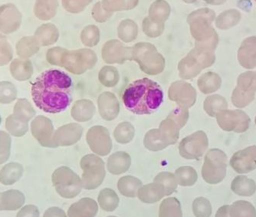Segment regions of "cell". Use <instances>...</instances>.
Segmentation results:
<instances>
[{"label":"cell","mask_w":256,"mask_h":217,"mask_svg":"<svg viewBox=\"0 0 256 217\" xmlns=\"http://www.w3.org/2000/svg\"><path fill=\"white\" fill-rule=\"evenodd\" d=\"M73 82L64 72L50 70L42 73L32 86V97L46 113L64 112L72 100Z\"/></svg>","instance_id":"1"},{"label":"cell","mask_w":256,"mask_h":217,"mask_svg":"<svg viewBox=\"0 0 256 217\" xmlns=\"http://www.w3.org/2000/svg\"><path fill=\"white\" fill-rule=\"evenodd\" d=\"M122 100L125 108L135 114H151L162 104L164 92L160 84L144 78L126 86L122 94Z\"/></svg>","instance_id":"2"},{"label":"cell","mask_w":256,"mask_h":217,"mask_svg":"<svg viewBox=\"0 0 256 217\" xmlns=\"http://www.w3.org/2000/svg\"><path fill=\"white\" fill-rule=\"evenodd\" d=\"M216 14L210 8H200L192 12L188 18L192 36L196 40V46L205 47L215 51L218 37L212 26Z\"/></svg>","instance_id":"3"},{"label":"cell","mask_w":256,"mask_h":217,"mask_svg":"<svg viewBox=\"0 0 256 217\" xmlns=\"http://www.w3.org/2000/svg\"><path fill=\"white\" fill-rule=\"evenodd\" d=\"M215 61L214 50L196 46V48L180 63V74L185 79L192 78L206 68L212 66Z\"/></svg>","instance_id":"4"},{"label":"cell","mask_w":256,"mask_h":217,"mask_svg":"<svg viewBox=\"0 0 256 217\" xmlns=\"http://www.w3.org/2000/svg\"><path fill=\"white\" fill-rule=\"evenodd\" d=\"M227 155L220 149H211L204 158L202 176L210 184H218L226 175Z\"/></svg>","instance_id":"5"},{"label":"cell","mask_w":256,"mask_h":217,"mask_svg":"<svg viewBox=\"0 0 256 217\" xmlns=\"http://www.w3.org/2000/svg\"><path fill=\"white\" fill-rule=\"evenodd\" d=\"M53 186L62 198L72 199L80 194L82 188V181L72 170L67 166L58 168L53 173Z\"/></svg>","instance_id":"6"},{"label":"cell","mask_w":256,"mask_h":217,"mask_svg":"<svg viewBox=\"0 0 256 217\" xmlns=\"http://www.w3.org/2000/svg\"><path fill=\"white\" fill-rule=\"evenodd\" d=\"M80 168H82V186L86 190H94L98 188L104 178L106 169L104 163L98 156L88 154L80 160Z\"/></svg>","instance_id":"7"},{"label":"cell","mask_w":256,"mask_h":217,"mask_svg":"<svg viewBox=\"0 0 256 217\" xmlns=\"http://www.w3.org/2000/svg\"><path fill=\"white\" fill-rule=\"evenodd\" d=\"M254 73L256 72H246L238 76L237 86L232 94V102L235 107L243 108L254 100L256 92Z\"/></svg>","instance_id":"8"},{"label":"cell","mask_w":256,"mask_h":217,"mask_svg":"<svg viewBox=\"0 0 256 217\" xmlns=\"http://www.w3.org/2000/svg\"><path fill=\"white\" fill-rule=\"evenodd\" d=\"M217 122L220 127L226 132L241 134L250 128V117L242 110H224L217 114Z\"/></svg>","instance_id":"9"},{"label":"cell","mask_w":256,"mask_h":217,"mask_svg":"<svg viewBox=\"0 0 256 217\" xmlns=\"http://www.w3.org/2000/svg\"><path fill=\"white\" fill-rule=\"evenodd\" d=\"M208 140L205 132H195L182 139L180 143V154L188 160H199L206 152Z\"/></svg>","instance_id":"10"},{"label":"cell","mask_w":256,"mask_h":217,"mask_svg":"<svg viewBox=\"0 0 256 217\" xmlns=\"http://www.w3.org/2000/svg\"><path fill=\"white\" fill-rule=\"evenodd\" d=\"M87 142L90 150L100 156H106L112 150V142L108 132L102 126H96L88 130Z\"/></svg>","instance_id":"11"},{"label":"cell","mask_w":256,"mask_h":217,"mask_svg":"<svg viewBox=\"0 0 256 217\" xmlns=\"http://www.w3.org/2000/svg\"><path fill=\"white\" fill-rule=\"evenodd\" d=\"M33 136L44 148H56L54 144V129L50 119L38 116L31 124Z\"/></svg>","instance_id":"12"},{"label":"cell","mask_w":256,"mask_h":217,"mask_svg":"<svg viewBox=\"0 0 256 217\" xmlns=\"http://www.w3.org/2000/svg\"><path fill=\"white\" fill-rule=\"evenodd\" d=\"M230 166L238 174H248L256 169V146L236 152L230 159Z\"/></svg>","instance_id":"13"},{"label":"cell","mask_w":256,"mask_h":217,"mask_svg":"<svg viewBox=\"0 0 256 217\" xmlns=\"http://www.w3.org/2000/svg\"><path fill=\"white\" fill-rule=\"evenodd\" d=\"M22 14L14 4H5L0 6V32L11 34L20 28Z\"/></svg>","instance_id":"14"},{"label":"cell","mask_w":256,"mask_h":217,"mask_svg":"<svg viewBox=\"0 0 256 217\" xmlns=\"http://www.w3.org/2000/svg\"><path fill=\"white\" fill-rule=\"evenodd\" d=\"M240 64L246 70H253L256 67V37L246 38L242 43L238 51Z\"/></svg>","instance_id":"15"},{"label":"cell","mask_w":256,"mask_h":217,"mask_svg":"<svg viewBox=\"0 0 256 217\" xmlns=\"http://www.w3.org/2000/svg\"><path fill=\"white\" fill-rule=\"evenodd\" d=\"M68 124L58 129L54 134V144L56 148L60 146H70L76 144L82 136V127L78 125Z\"/></svg>","instance_id":"16"},{"label":"cell","mask_w":256,"mask_h":217,"mask_svg":"<svg viewBox=\"0 0 256 217\" xmlns=\"http://www.w3.org/2000/svg\"><path fill=\"white\" fill-rule=\"evenodd\" d=\"M98 212L97 202L86 198L72 204L68 210V217H96Z\"/></svg>","instance_id":"17"},{"label":"cell","mask_w":256,"mask_h":217,"mask_svg":"<svg viewBox=\"0 0 256 217\" xmlns=\"http://www.w3.org/2000/svg\"><path fill=\"white\" fill-rule=\"evenodd\" d=\"M25 195L17 190L0 192V211H15L25 204Z\"/></svg>","instance_id":"18"},{"label":"cell","mask_w":256,"mask_h":217,"mask_svg":"<svg viewBox=\"0 0 256 217\" xmlns=\"http://www.w3.org/2000/svg\"><path fill=\"white\" fill-rule=\"evenodd\" d=\"M166 196L164 188L158 182L145 185L140 188L138 196L140 200L145 204H154Z\"/></svg>","instance_id":"19"},{"label":"cell","mask_w":256,"mask_h":217,"mask_svg":"<svg viewBox=\"0 0 256 217\" xmlns=\"http://www.w3.org/2000/svg\"><path fill=\"white\" fill-rule=\"evenodd\" d=\"M130 156L126 152H116L108 159V169L112 174L119 175L125 173L130 168Z\"/></svg>","instance_id":"20"},{"label":"cell","mask_w":256,"mask_h":217,"mask_svg":"<svg viewBox=\"0 0 256 217\" xmlns=\"http://www.w3.org/2000/svg\"><path fill=\"white\" fill-rule=\"evenodd\" d=\"M24 169L22 165L16 162L6 164L0 170V182L4 185H12L22 176Z\"/></svg>","instance_id":"21"},{"label":"cell","mask_w":256,"mask_h":217,"mask_svg":"<svg viewBox=\"0 0 256 217\" xmlns=\"http://www.w3.org/2000/svg\"><path fill=\"white\" fill-rule=\"evenodd\" d=\"M10 72L12 77L18 81H26L32 76V64L30 60L16 58L10 64Z\"/></svg>","instance_id":"22"},{"label":"cell","mask_w":256,"mask_h":217,"mask_svg":"<svg viewBox=\"0 0 256 217\" xmlns=\"http://www.w3.org/2000/svg\"><path fill=\"white\" fill-rule=\"evenodd\" d=\"M58 5V0H36L34 15L43 21L51 20L56 16Z\"/></svg>","instance_id":"23"},{"label":"cell","mask_w":256,"mask_h":217,"mask_svg":"<svg viewBox=\"0 0 256 217\" xmlns=\"http://www.w3.org/2000/svg\"><path fill=\"white\" fill-rule=\"evenodd\" d=\"M231 190L238 196H252L256 192V184L247 176H238L232 182Z\"/></svg>","instance_id":"24"},{"label":"cell","mask_w":256,"mask_h":217,"mask_svg":"<svg viewBox=\"0 0 256 217\" xmlns=\"http://www.w3.org/2000/svg\"><path fill=\"white\" fill-rule=\"evenodd\" d=\"M221 84L222 79L218 74L212 72L205 73L198 80L200 90L206 94L215 92L220 88Z\"/></svg>","instance_id":"25"},{"label":"cell","mask_w":256,"mask_h":217,"mask_svg":"<svg viewBox=\"0 0 256 217\" xmlns=\"http://www.w3.org/2000/svg\"><path fill=\"white\" fill-rule=\"evenodd\" d=\"M142 182L133 176H125L120 178L118 182V188L120 194L126 198H136Z\"/></svg>","instance_id":"26"},{"label":"cell","mask_w":256,"mask_h":217,"mask_svg":"<svg viewBox=\"0 0 256 217\" xmlns=\"http://www.w3.org/2000/svg\"><path fill=\"white\" fill-rule=\"evenodd\" d=\"M34 37L40 46H46L56 42L58 38V32L52 24H44L36 30Z\"/></svg>","instance_id":"27"},{"label":"cell","mask_w":256,"mask_h":217,"mask_svg":"<svg viewBox=\"0 0 256 217\" xmlns=\"http://www.w3.org/2000/svg\"><path fill=\"white\" fill-rule=\"evenodd\" d=\"M119 201L120 200L118 194L110 188H106L100 190L98 198V202L100 208L107 212H113L117 209Z\"/></svg>","instance_id":"28"},{"label":"cell","mask_w":256,"mask_h":217,"mask_svg":"<svg viewBox=\"0 0 256 217\" xmlns=\"http://www.w3.org/2000/svg\"><path fill=\"white\" fill-rule=\"evenodd\" d=\"M40 44L34 37L21 38L16 44L17 54L22 58H28L40 50Z\"/></svg>","instance_id":"29"},{"label":"cell","mask_w":256,"mask_h":217,"mask_svg":"<svg viewBox=\"0 0 256 217\" xmlns=\"http://www.w3.org/2000/svg\"><path fill=\"white\" fill-rule=\"evenodd\" d=\"M242 15L237 10H226L225 12L220 14L216 20L217 28L222 30H230L240 22Z\"/></svg>","instance_id":"30"},{"label":"cell","mask_w":256,"mask_h":217,"mask_svg":"<svg viewBox=\"0 0 256 217\" xmlns=\"http://www.w3.org/2000/svg\"><path fill=\"white\" fill-rule=\"evenodd\" d=\"M228 108V102L225 98L218 94L210 96L204 102V109L210 117H215L217 114Z\"/></svg>","instance_id":"31"},{"label":"cell","mask_w":256,"mask_h":217,"mask_svg":"<svg viewBox=\"0 0 256 217\" xmlns=\"http://www.w3.org/2000/svg\"><path fill=\"white\" fill-rule=\"evenodd\" d=\"M159 217H182L180 202L176 198H170L160 206Z\"/></svg>","instance_id":"32"},{"label":"cell","mask_w":256,"mask_h":217,"mask_svg":"<svg viewBox=\"0 0 256 217\" xmlns=\"http://www.w3.org/2000/svg\"><path fill=\"white\" fill-rule=\"evenodd\" d=\"M230 217H256V210L251 202L238 200L230 206Z\"/></svg>","instance_id":"33"},{"label":"cell","mask_w":256,"mask_h":217,"mask_svg":"<svg viewBox=\"0 0 256 217\" xmlns=\"http://www.w3.org/2000/svg\"><path fill=\"white\" fill-rule=\"evenodd\" d=\"M176 182L182 186H194L198 180L196 170L192 166H181L175 172Z\"/></svg>","instance_id":"34"},{"label":"cell","mask_w":256,"mask_h":217,"mask_svg":"<svg viewBox=\"0 0 256 217\" xmlns=\"http://www.w3.org/2000/svg\"><path fill=\"white\" fill-rule=\"evenodd\" d=\"M169 145L161 135L160 130L154 129L146 134L144 138V146L148 150L158 152L162 150Z\"/></svg>","instance_id":"35"},{"label":"cell","mask_w":256,"mask_h":217,"mask_svg":"<svg viewBox=\"0 0 256 217\" xmlns=\"http://www.w3.org/2000/svg\"><path fill=\"white\" fill-rule=\"evenodd\" d=\"M14 116L21 122L28 123L36 116V112L27 99H18L14 107Z\"/></svg>","instance_id":"36"},{"label":"cell","mask_w":256,"mask_h":217,"mask_svg":"<svg viewBox=\"0 0 256 217\" xmlns=\"http://www.w3.org/2000/svg\"><path fill=\"white\" fill-rule=\"evenodd\" d=\"M6 128L10 134L15 136H22L28 130V123L21 122L14 114L8 116L6 120Z\"/></svg>","instance_id":"37"},{"label":"cell","mask_w":256,"mask_h":217,"mask_svg":"<svg viewBox=\"0 0 256 217\" xmlns=\"http://www.w3.org/2000/svg\"><path fill=\"white\" fill-rule=\"evenodd\" d=\"M154 182H158L164 186L165 192H166V196H170L171 194H174L178 188V184L176 182V176L169 172L160 173L154 178Z\"/></svg>","instance_id":"38"},{"label":"cell","mask_w":256,"mask_h":217,"mask_svg":"<svg viewBox=\"0 0 256 217\" xmlns=\"http://www.w3.org/2000/svg\"><path fill=\"white\" fill-rule=\"evenodd\" d=\"M99 81L106 87H114L119 81L118 71L112 66L104 67L99 73Z\"/></svg>","instance_id":"39"},{"label":"cell","mask_w":256,"mask_h":217,"mask_svg":"<svg viewBox=\"0 0 256 217\" xmlns=\"http://www.w3.org/2000/svg\"><path fill=\"white\" fill-rule=\"evenodd\" d=\"M134 133L135 130L133 126L130 123L125 122L118 126L117 128L115 129L114 135L118 143L128 144L133 140Z\"/></svg>","instance_id":"40"},{"label":"cell","mask_w":256,"mask_h":217,"mask_svg":"<svg viewBox=\"0 0 256 217\" xmlns=\"http://www.w3.org/2000/svg\"><path fill=\"white\" fill-rule=\"evenodd\" d=\"M192 211L196 217H210L212 206L205 198H198L192 202Z\"/></svg>","instance_id":"41"},{"label":"cell","mask_w":256,"mask_h":217,"mask_svg":"<svg viewBox=\"0 0 256 217\" xmlns=\"http://www.w3.org/2000/svg\"><path fill=\"white\" fill-rule=\"evenodd\" d=\"M17 98V90L12 83L10 82H0V103L10 104Z\"/></svg>","instance_id":"42"},{"label":"cell","mask_w":256,"mask_h":217,"mask_svg":"<svg viewBox=\"0 0 256 217\" xmlns=\"http://www.w3.org/2000/svg\"><path fill=\"white\" fill-rule=\"evenodd\" d=\"M12 139L10 135L0 130V164L6 163L11 154Z\"/></svg>","instance_id":"43"},{"label":"cell","mask_w":256,"mask_h":217,"mask_svg":"<svg viewBox=\"0 0 256 217\" xmlns=\"http://www.w3.org/2000/svg\"><path fill=\"white\" fill-rule=\"evenodd\" d=\"M14 57L11 44L4 36L0 34V66L8 64Z\"/></svg>","instance_id":"44"},{"label":"cell","mask_w":256,"mask_h":217,"mask_svg":"<svg viewBox=\"0 0 256 217\" xmlns=\"http://www.w3.org/2000/svg\"><path fill=\"white\" fill-rule=\"evenodd\" d=\"M40 212L38 210V208L36 206L30 205L24 206L23 208H21L18 214H17L16 217H40Z\"/></svg>","instance_id":"45"},{"label":"cell","mask_w":256,"mask_h":217,"mask_svg":"<svg viewBox=\"0 0 256 217\" xmlns=\"http://www.w3.org/2000/svg\"><path fill=\"white\" fill-rule=\"evenodd\" d=\"M43 217H67V215L61 208L52 206L46 210Z\"/></svg>","instance_id":"46"},{"label":"cell","mask_w":256,"mask_h":217,"mask_svg":"<svg viewBox=\"0 0 256 217\" xmlns=\"http://www.w3.org/2000/svg\"><path fill=\"white\" fill-rule=\"evenodd\" d=\"M228 210H230V206H222L217 210L215 217H230Z\"/></svg>","instance_id":"47"},{"label":"cell","mask_w":256,"mask_h":217,"mask_svg":"<svg viewBox=\"0 0 256 217\" xmlns=\"http://www.w3.org/2000/svg\"><path fill=\"white\" fill-rule=\"evenodd\" d=\"M204 1L210 5L220 6L225 4L227 0H204Z\"/></svg>","instance_id":"48"},{"label":"cell","mask_w":256,"mask_h":217,"mask_svg":"<svg viewBox=\"0 0 256 217\" xmlns=\"http://www.w3.org/2000/svg\"><path fill=\"white\" fill-rule=\"evenodd\" d=\"M185 2H189V4H192V2H196L197 0H184Z\"/></svg>","instance_id":"49"},{"label":"cell","mask_w":256,"mask_h":217,"mask_svg":"<svg viewBox=\"0 0 256 217\" xmlns=\"http://www.w3.org/2000/svg\"><path fill=\"white\" fill-rule=\"evenodd\" d=\"M254 81H256V73H254Z\"/></svg>","instance_id":"50"},{"label":"cell","mask_w":256,"mask_h":217,"mask_svg":"<svg viewBox=\"0 0 256 217\" xmlns=\"http://www.w3.org/2000/svg\"><path fill=\"white\" fill-rule=\"evenodd\" d=\"M1 122H2V118H1V116H0V124H1Z\"/></svg>","instance_id":"51"},{"label":"cell","mask_w":256,"mask_h":217,"mask_svg":"<svg viewBox=\"0 0 256 217\" xmlns=\"http://www.w3.org/2000/svg\"><path fill=\"white\" fill-rule=\"evenodd\" d=\"M108 217H117V216H108Z\"/></svg>","instance_id":"52"},{"label":"cell","mask_w":256,"mask_h":217,"mask_svg":"<svg viewBox=\"0 0 256 217\" xmlns=\"http://www.w3.org/2000/svg\"><path fill=\"white\" fill-rule=\"evenodd\" d=\"M254 122H256V118H254Z\"/></svg>","instance_id":"53"},{"label":"cell","mask_w":256,"mask_h":217,"mask_svg":"<svg viewBox=\"0 0 256 217\" xmlns=\"http://www.w3.org/2000/svg\"><path fill=\"white\" fill-rule=\"evenodd\" d=\"M254 2H256V0H254Z\"/></svg>","instance_id":"54"}]
</instances>
